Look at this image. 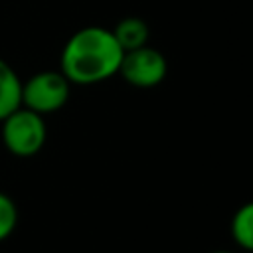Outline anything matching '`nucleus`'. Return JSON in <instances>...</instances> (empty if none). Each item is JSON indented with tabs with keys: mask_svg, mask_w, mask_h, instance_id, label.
<instances>
[{
	"mask_svg": "<svg viewBox=\"0 0 253 253\" xmlns=\"http://www.w3.org/2000/svg\"><path fill=\"white\" fill-rule=\"evenodd\" d=\"M123 47L111 28L85 26L71 34L59 55V71L71 85L103 83L119 73Z\"/></svg>",
	"mask_w": 253,
	"mask_h": 253,
	"instance_id": "f257e3e1",
	"label": "nucleus"
},
{
	"mask_svg": "<svg viewBox=\"0 0 253 253\" xmlns=\"http://www.w3.org/2000/svg\"><path fill=\"white\" fill-rule=\"evenodd\" d=\"M0 136L4 148L16 158L36 156L47 140V123L45 117L18 107L6 119L0 121Z\"/></svg>",
	"mask_w": 253,
	"mask_h": 253,
	"instance_id": "f03ea898",
	"label": "nucleus"
},
{
	"mask_svg": "<svg viewBox=\"0 0 253 253\" xmlns=\"http://www.w3.org/2000/svg\"><path fill=\"white\" fill-rule=\"evenodd\" d=\"M71 95V83L59 69L38 71L22 81V107L47 117L65 107Z\"/></svg>",
	"mask_w": 253,
	"mask_h": 253,
	"instance_id": "7ed1b4c3",
	"label": "nucleus"
},
{
	"mask_svg": "<svg viewBox=\"0 0 253 253\" xmlns=\"http://www.w3.org/2000/svg\"><path fill=\"white\" fill-rule=\"evenodd\" d=\"M168 73V61L162 51L150 47L148 43L130 51H125L119 73L130 87L152 89L158 87Z\"/></svg>",
	"mask_w": 253,
	"mask_h": 253,
	"instance_id": "20e7f679",
	"label": "nucleus"
},
{
	"mask_svg": "<svg viewBox=\"0 0 253 253\" xmlns=\"http://www.w3.org/2000/svg\"><path fill=\"white\" fill-rule=\"evenodd\" d=\"M22 107V79L16 69L0 57V121Z\"/></svg>",
	"mask_w": 253,
	"mask_h": 253,
	"instance_id": "39448f33",
	"label": "nucleus"
},
{
	"mask_svg": "<svg viewBox=\"0 0 253 253\" xmlns=\"http://www.w3.org/2000/svg\"><path fill=\"white\" fill-rule=\"evenodd\" d=\"M111 32H113L115 40L119 42V45L123 47V51H130V49L142 47L150 40L148 24L142 18H136V16H126V18L119 20Z\"/></svg>",
	"mask_w": 253,
	"mask_h": 253,
	"instance_id": "423d86ee",
	"label": "nucleus"
},
{
	"mask_svg": "<svg viewBox=\"0 0 253 253\" xmlns=\"http://www.w3.org/2000/svg\"><path fill=\"white\" fill-rule=\"evenodd\" d=\"M229 235L239 249H253V204L247 202L235 210L229 221Z\"/></svg>",
	"mask_w": 253,
	"mask_h": 253,
	"instance_id": "0eeeda50",
	"label": "nucleus"
},
{
	"mask_svg": "<svg viewBox=\"0 0 253 253\" xmlns=\"http://www.w3.org/2000/svg\"><path fill=\"white\" fill-rule=\"evenodd\" d=\"M18 227V206L14 198L0 192V241L8 239Z\"/></svg>",
	"mask_w": 253,
	"mask_h": 253,
	"instance_id": "6e6552de",
	"label": "nucleus"
},
{
	"mask_svg": "<svg viewBox=\"0 0 253 253\" xmlns=\"http://www.w3.org/2000/svg\"><path fill=\"white\" fill-rule=\"evenodd\" d=\"M211 253H235V251H229V249H217V251H211Z\"/></svg>",
	"mask_w": 253,
	"mask_h": 253,
	"instance_id": "1a4fd4ad",
	"label": "nucleus"
}]
</instances>
